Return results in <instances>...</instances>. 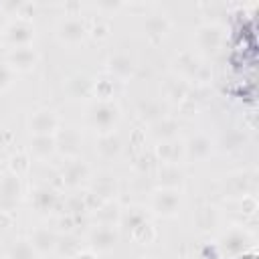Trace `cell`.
<instances>
[{
	"label": "cell",
	"mask_w": 259,
	"mask_h": 259,
	"mask_svg": "<svg viewBox=\"0 0 259 259\" xmlns=\"http://www.w3.org/2000/svg\"><path fill=\"white\" fill-rule=\"evenodd\" d=\"M32 202L40 212H49V210H53L57 206V192L53 188H49V186H42V188H38L34 192Z\"/></svg>",
	"instance_id": "cell-18"
},
{
	"label": "cell",
	"mask_w": 259,
	"mask_h": 259,
	"mask_svg": "<svg viewBox=\"0 0 259 259\" xmlns=\"http://www.w3.org/2000/svg\"><path fill=\"white\" fill-rule=\"evenodd\" d=\"M87 166H85V162L83 160H77V158H71L69 160V164L65 166V170H63V180H65V184H69V186H77V184H81L85 178H87Z\"/></svg>",
	"instance_id": "cell-14"
},
{
	"label": "cell",
	"mask_w": 259,
	"mask_h": 259,
	"mask_svg": "<svg viewBox=\"0 0 259 259\" xmlns=\"http://www.w3.org/2000/svg\"><path fill=\"white\" fill-rule=\"evenodd\" d=\"M117 119H119V107L111 101H101L99 99V101L91 103L89 109H87V121L99 134L113 132Z\"/></svg>",
	"instance_id": "cell-1"
},
{
	"label": "cell",
	"mask_w": 259,
	"mask_h": 259,
	"mask_svg": "<svg viewBox=\"0 0 259 259\" xmlns=\"http://www.w3.org/2000/svg\"><path fill=\"white\" fill-rule=\"evenodd\" d=\"M146 30L150 36H164L166 30H168V20L166 16H160V14H154L146 20Z\"/></svg>",
	"instance_id": "cell-22"
},
{
	"label": "cell",
	"mask_w": 259,
	"mask_h": 259,
	"mask_svg": "<svg viewBox=\"0 0 259 259\" xmlns=\"http://www.w3.org/2000/svg\"><path fill=\"white\" fill-rule=\"evenodd\" d=\"M87 36V28L79 18H65L59 24V38L67 45H79Z\"/></svg>",
	"instance_id": "cell-10"
},
{
	"label": "cell",
	"mask_w": 259,
	"mask_h": 259,
	"mask_svg": "<svg viewBox=\"0 0 259 259\" xmlns=\"http://www.w3.org/2000/svg\"><path fill=\"white\" fill-rule=\"evenodd\" d=\"M10 259H34V249L28 241H18L10 249Z\"/></svg>",
	"instance_id": "cell-23"
},
{
	"label": "cell",
	"mask_w": 259,
	"mask_h": 259,
	"mask_svg": "<svg viewBox=\"0 0 259 259\" xmlns=\"http://www.w3.org/2000/svg\"><path fill=\"white\" fill-rule=\"evenodd\" d=\"M73 259H95V255L91 251H79L77 255H73Z\"/></svg>",
	"instance_id": "cell-27"
},
{
	"label": "cell",
	"mask_w": 259,
	"mask_h": 259,
	"mask_svg": "<svg viewBox=\"0 0 259 259\" xmlns=\"http://www.w3.org/2000/svg\"><path fill=\"white\" fill-rule=\"evenodd\" d=\"M30 247L34 249V253H49L57 247V237L49 231V229H36L32 235H30Z\"/></svg>",
	"instance_id": "cell-15"
},
{
	"label": "cell",
	"mask_w": 259,
	"mask_h": 259,
	"mask_svg": "<svg viewBox=\"0 0 259 259\" xmlns=\"http://www.w3.org/2000/svg\"><path fill=\"white\" fill-rule=\"evenodd\" d=\"M152 208L162 217H174L180 208V192L172 186L156 190L152 196Z\"/></svg>",
	"instance_id": "cell-4"
},
{
	"label": "cell",
	"mask_w": 259,
	"mask_h": 259,
	"mask_svg": "<svg viewBox=\"0 0 259 259\" xmlns=\"http://www.w3.org/2000/svg\"><path fill=\"white\" fill-rule=\"evenodd\" d=\"M243 144H245V134H241V132H231L229 136L223 138V148L225 150H237Z\"/></svg>",
	"instance_id": "cell-24"
},
{
	"label": "cell",
	"mask_w": 259,
	"mask_h": 259,
	"mask_svg": "<svg viewBox=\"0 0 259 259\" xmlns=\"http://www.w3.org/2000/svg\"><path fill=\"white\" fill-rule=\"evenodd\" d=\"M89 243L91 249L109 251L115 245V231L111 229V225H99L89 233Z\"/></svg>",
	"instance_id": "cell-12"
},
{
	"label": "cell",
	"mask_w": 259,
	"mask_h": 259,
	"mask_svg": "<svg viewBox=\"0 0 259 259\" xmlns=\"http://www.w3.org/2000/svg\"><path fill=\"white\" fill-rule=\"evenodd\" d=\"M32 38H34V28L24 18H18V20L8 22V26L4 28V40L8 45H12V49H16V47H28Z\"/></svg>",
	"instance_id": "cell-5"
},
{
	"label": "cell",
	"mask_w": 259,
	"mask_h": 259,
	"mask_svg": "<svg viewBox=\"0 0 259 259\" xmlns=\"http://www.w3.org/2000/svg\"><path fill=\"white\" fill-rule=\"evenodd\" d=\"M93 89V83L85 77V75H75L69 79V91L73 97H81V95H87L89 91Z\"/></svg>",
	"instance_id": "cell-21"
},
{
	"label": "cell",
	"mask_w": 259,
	"mask_h": 259,
	"mask_svg": "<svg viewBox=\"0 0 259 259\" xmlns=\"http://www.w3.org/2000/svg\"><path fill=\"white\" fill-rule=\"evenodd\" d=\"M121 150V142L119 138L113 134V132H107V134H99V144H97V152L103 156V158H113L117 156Z\"/></svg>",
	"instance_id": "cell-16"
},
{
	"label": "cell",
	"mask_w": 259,
	"mask_h": 259,
	"mask_svg": "<svg viewBox=\"0 0 259 259\" xmlns=\"http://www.w3.org/2000/svg\"><path fill=\"white\" fill-rule=\"evenodd\" d=\"M109 73L113 79H119V81H125L134 75V61L127 57V55H115L109 59Z\"/></svg>",
	"instance_id": "cell-13"
},
{
	"label": "cell",
	"mask_w": 259,
	"mask_h": 259,
	"mask_svg": "<svg viewBox=\"0 0 259 259\" xmlns=\"http://www.w3.org/2000/svg\"><path fill=\"white\" fill-rule=\"evenodd\" d=\"M55 136H32L30 154L36 158H49L55 152Z\"/></svg>",
	"instance_id": "cell-17"
},
{
	"label": "cell",
	"mask_w": 259,
	"mask_h": 259,
	"mask_svg": "<svg viewBox=\"0 0 259 259\" xmlns=\"http://www.w3.org/2000/svg\"><path fill=\"white\" fill-rule=\"evenodd\" d=\"M176 130H178L176 121H172V119H158V121L154 123V127H152V134H154L158 140L168 142V140H174Z\"/></svg>",
	"instance_id": "cell-19"
},
{
	"label": "cell",
	"mask_w": 259,
	"mask_h": 259,
	"mask_svg": "<svg viewBox=\"0 0 259 259\" xmlns=\"http://www.w3.org/2000/svg\"><path fill=\"white\" fill-rule=\"evenodd\" d=\"M182 150H184L188 160H206L212 154V142L204 134H196V136H190L186 140Z\"/></svg>",
	"instance_id": "cell-9"
},
{
	"label": "cell",
	"mask_w": 259,
	"mask_h": 259,
	"mask_svg": "<svg viewBox=\"0 0 259 259\" xmlns=\"http://www.w3.org/2000/svg\"><path fill=\"white\" fill-rule=\"evenodd\" d=\"M28 130L32 136H55L59 130V117L51 109H38L30 115Z\"/></svg>",
	"instance_id": "cell-7"
},
{
	"label": "cell",
	"mask_w": 259,
	"mask_h": 259,
	"mask_svg": "<svg viewBox=\"0 0 259 259\" xmlns=\"http://www.w3.org/2000/svg\"><path fill=\"white\" fill-rule=\"evenodd\" d=\"M223 40H225V32L219 24H202L194 34L196 49L202 55H214L221 49Z\"/></svg>",
	"instance_id": "cell-3"
},
{
	"label": "cell",
	"mask_w": 259,
	"mask_h": 259,
	"mask_svg": "<svg viewBox=\"0 0 259 259\" xmlns=\"http://www.w3.org/2000/svg\"><path fill=\"white\" fill-rule=\"evenodd\" d=\"M81 142H83V138L75 127H63V130L55 132V148L61 154H65L67 158H77L79 156Z\"/></svg>",
	"instance_id": "cell-8"
},
{
	"label": "cell",
	"mask_w": 259,
	"mask_h": 259,
	"mask_svg": "<svg viewBox=\"0 0 259 259\" xmlns=\"http://www.w3.org/2000/svg\"><path fill=\"white\" fill-rule=\"evenodd\" d=\"M36 63V53L34 49L28 47H16L8 53V67L14 71H30Z\"/></svg>",
	"instance_id": "cell-11"
},
{
	"label": "cell",
	"mask_w": 259,
	"mask_h": 259,
	"mask_svg": "<svg viewBox=\"0 0 259 259\" xmlns=\"http://www.w3.org/2000/svg\"><path fill=\"white\" fill-rule=\"evenodd\" d=\"M12 79V69L8 65H0V89H6Z\"/></svg>",
	"instance_id": "cell-26"
},
{
	"label": "cell",
	"mask_w": 259,
	"mask_h": 259,
	"mask_svg": "<svg viewBox=\"0 0 259 259\" xmlns=\"http://www.w3.org/2000/svg\"><path fill=\"white\" fill-rule=\"evenodd\" d=\"M253 245V237L245 229H231L219 239V249L225 257H239Z\"/></svg>",
	"instance_id": "cell-2"
},
{
	"label": "cell",
	"mask_w": 259,
	"mask_h": 259,
	"mask_svg": "<svg viewBox=\"0 0 259 259\" xmlns=\"http://www.w3.org/2000/svg\"><path fill=\"white\" fill-rule=\"evenodd\" d=\"M12 170L10 172H14L16 176H20V174H24L26 170H28V160H26V156L24 154H18V156H14L12 158Z\"/></svg>",
	"instance_id": "cell-25"
},
{
	"label": "cell",
	"mask_w": 259,
	"mask_h": 259,
	"mask_svg": "<svg viewBox=\"0 0 259 259\" xmlns=\"http://www.w3.org/2000/svg\"><path fill=\"white\" fill-rule=\"evenodd\" d=\"M180 152H184V150H182V146H180V144H176L174 140L162 142V144H160V148H158V156L162 158V162H168V164H174V162L178 160Z\"/></svg>",
	"instance_id": "cell-20"
},
{
	"label": "cell",
	"mask_w": 259,
	"mask_h": 259,
	"mask_svg": "<svg viewBox=\"0 0 259 259\" xmlns=\"http://www.w3.org/2000/svg\"><path fill=\"white\" fill-rule=\"evenodd\" d=\"M20 192V176H16L14 172H6L0 178V210H10L18 202Z\"/></svg>",
	"instance_id": "cell-6"
}]
</instances>
